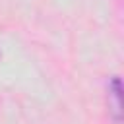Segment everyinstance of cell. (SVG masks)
<instances>
[{
    "mask_svg": "<svg viewBox=\"0 0 124 124\" xmlns=\"http://www.w3.org/2000/svg\"><path fill=\"white\" fill-rule=\"evenodd\" d=\"M108 95L112 97V110H114L116 118H120V79H118V78H114V79L110 81Z\"/></svg>",
    "mask_w": 124,
    "mask_h": 124,
    "instance_id": "obj_1",
    "label": "cell"
}]
</instances>
